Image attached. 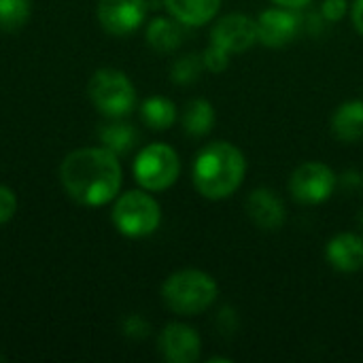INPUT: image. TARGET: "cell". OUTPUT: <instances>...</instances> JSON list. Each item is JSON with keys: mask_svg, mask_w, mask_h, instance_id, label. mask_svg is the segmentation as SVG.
Returning a JSON list of instances; mask_svg holds the SVG:
<instances>
[{"mask_svg": "<svg viewBox=\"0 0 363 363\" xmlns=\"http://www.w3.org/2000/svg\"><path fill=\"white\" fill-rule=\"evenodd\" d=\"M247 215L249 219L264 232L281 230L287 217L283 200L270 187H257L247 198Z\"/></svg>", "mask_w": 363, "mask_h": 363, "instance_id": "12", "label": "cell"}, {"mask_svg": "<svg viewBox=\"0 0 363 363\" xmlns=\"http://www.w3.org/2000/svg\"><path fill=\"white\" fill-rule=\"evenodd\" d=\"M219 296L215 279L202 270H179L162 285L164 304L181 317H194L206 313Z\"/></svg>", "mask_w": 363, "mask_h": 363, "instance_id": "3", "label": "cell"}, {"mask_svg": "<svg viewBox=\"0 0 363 363\" xmlns=\"http://www.w3.org/2000/svg\"><path fill=\"white\" fill-rule=\"evenodd\" d=\"M215 323H217V330H219L221 336H232V334H236V330H238V325H240V319H238L236 308L223 306V308L217 313Z\"/></svg>", "mask_w": 363, "mask_h": 363, "instance_id": "24", "label": "cell"}, {"mask_svg": "<svg viewBox=\"0 0 363 363\" xmlns=\"http://www.w3.org/2000/svg\"><path fill=\"white\" fill-rule=\"evenodd\" d=\"M32 13L30 0H0V28L15 32L26 26Z\"/></svg>", "mask_w": 363, "mask_h": 363, "instance_id": "20", "label": "cell"}, {"mask_svg": "<svg viewBox=\"0 0 363 363\" xmlns=\"http://www.w3.org/2000/svg\"><path fill=\"white\" fill-rule=\"evenodd\" d=\"M160 353L168 363H194L200 359V334L185 323H168L160 334Z\"/></svg>", "mask_w": 363, "mask_h": 363, "instance_id": "11", "label": "cell"}, {"mask_svg": "<svg viewBox=\"0 0 363 363\" xmlns=\"http://www.w3.org/2000/svg\"><path fill=\"white\" fill-rule=\"evenodd\" d=\"M147 43L160 53H172L183 43V23L170 17H155L147 26Z\"/></svg>", "mask_w": 363, "mask_h": 363, "instance_id": "16", "label": "cell"}, {"mask_svg": "<svg viewBox=\"0 0 363 363\" xmlns=\"http://www.w3.org/2000/svg\"><path fill=\"white\" fill-rule=\"evenodd\" d=\"M330 128L340 143H357L363 138V100L342 102L334 111Z\"/></svg>", "mask_w": 363, "mask_h": 363, "instance_id": "14", "label": "cell"}, {"mask_svg": "<svg viewBox=\"0 0 363 363\" xmlns=\"http://www.w3.org/2000/svg\"><path fill=\"white\" fill-rule=\"evenodd\" d=\"M121 330H123V334H125L128 338H132V340H143V338H147V336L151 334L149 321H147L145 317H140V315H130V317H125Z\"/></svg>", "mask_w": 363, "mask_h": 363, "instance_id": "23", "label": "cell"}, {"mask_svg": "<svg viewBox=\"0 0 363 363\" xmlns=\"http://www.w3.org/2000/svg\"><path fill=\"white\" fill-rule=\"evenodd\" d=\"M359 223H362V228H363V211L359 213Z\"/></svg>", "mask_w": 363, "mask_h": 363, "instance_id": "30", "label": "cell"}, {"mask_svg": "<svg viewBox=\"0 0 363 363\" xmlns=\"http://www.w3.org/2000/svg\"><path fill=\"white\" fill-rule=\"evenodd\" d=\"M66 194L83 206H104L121 189V164L106 147H83L68 153L60 166Z\"/></svg>", "mask_w": 363, "mask_h": 363, "instance_id": "1", "label": "cell"}, {"mask_svg": "<svg viewBox=\"0 0 363 363\" xmlns=\"http://www.w3.org/2000/svg\"><path fill=\"white\" fill-rule=\"evenodd\" d=\"M351 19L355 30L363 36V0H355V4L351 6Z\"/></svg>", "mask_w": 363, "mask_h": 363, "instance_id": "28", "label": "cell"}, {"mask_svg": "<svg viewBox=\"0 0 363 363\" xmlns=\"http://www.w3.org/2000/svg\"><path fill=\"white\" fill-rule=\"evenodd\" d=\"M255 21H257V43L270 49H281L289 45L302 28V19L298 17V13L287 6L266 9L259 13Z\"/></svg>", "mask_w": 363, "mask_h": 363, "instance_id": "8", "label": "cell"}, {"mask_svg": "<svg viewBox=\"0 0 363 363\" xmlns=\"http://www.w3.org/2000/svg\"><path fill=\"white\" fill-rule=\"evenodd\" d=\"M204 70H206V68H204L202 55H198V53H185V55H181V57L172 64V68H170V79H172V83H177V85H189V83L198 81L200 74H202Z\"/></svg>", "mask_w": 363, "mask_h": 363, "instance_id": "21", "label": "cell"}, {"mask_svg": "<svg viewBox=\"0 0 363 363\" xmlns=\"http://www.w3.org/2000/svg\"><path fill=\"white\" fill-rule=\"evenodd\" d=\"M183 130L191 138H202L215 128V108L208 100L196 98L185 104L183 117H181Z\"/></svg>", "mask_w": 363, "mask_h": 363, "instance_id": "17", "label": "cell"}, {"mask_svg": "<svg viewBox=\"0 0 363 363\" xmlns=\"http://www.w3.org/2000/svg\"><path fill=\"white\" fill-rule=\"evenodd\" d=\"M145 17L147 0H98V21L115 36L132 34L140 28Z\"/></svg>", "mask_w": 363, "mask_h": 363, "instance_id": "10", "label": "cell"}, {"mask_svg": "<svg viewBox=\"0 0 363 363\" xmlns=\"http://www.w3.org/2000/svg\"><path fill=\"white\" fill-rule=\"evenodd\" d=\"M98 136H100V143L102 147H106L108 151H113L115 155H123L128 151H132V147L136 145L138 140V132L132 123L128 121H111V123H104L100 130H98Z\"/></svg>", "mask_w": 363, "mask_h": 363, "instance_id": "18", "label": "cell"}, {"mask_svg": "<svg viewBox=\"0 0 363 363\" xmlns=\"http://www.w3.org/2000/svg\"><path fill=\"white\" fill-rule=\"evenodd\" d=\"M164 6L183 26L200 28L211 19H215L221 0H164Z\"/></svg>", "mask_w": 363, "mask_h": 363, "instance_id": "15", "label": "cell"}, {"mask_svg": "<svg viewBox=\"0 0 363 363\" xmlns=\"http://www.w3.org/2000/svg\"><path fill=\"white\" fill-rule=\"evenodd\" d=\"M202 62H204V68L206 70L219 74V72H223L230 66V53L225 49H221V47H217V45L211 43L204 49V53H202Z\"/></svg>", "mask_w": 363, "mask_h": 363, "instance_id": "22", "label": "cell"}, {"mask_svg": "<svg viewBox=\"0 0 363 363\" xmlns=\"http://www.w3.org/2000/svg\"><path fill=\"white\" fill-rule=\"evenodd\" d=\"M134 179L147 191H166L170 189L181 174L179 153L164 143L147 145L134 160Z\"/></svg>", "mask_w": 363, "mask_h": 363, "instance_id": "6", "label": "cell"}, {"mask_svg": "<svg viewBox=\"0 0 363 363\" xmlns=\"http://www.w3.org/2000/svg\"><path fill=\"white\" fill-rule=\"evenodd\" d=\"M111 219L128 238H145L151 236L162 223V208L157 200L147 194V189L125 191L115 200Z\"/></svg>", "mask_w": 363, "mask_h": 363, "instance_id": "4", "label": "cell"}, {"mask_svg": "<svg viewBox=\"0 0 363 363\" xmlns=\"http://www.w3.org/2000/svg\"><path fill=\"white\" fill-rule=\"evenodd\" d=\"M338 183H342V187L349 189V191H357V189L363 187V174L357 172V170H349V172L342 174V179Z\"/></svg>", "mask_w": 363, "mask_h": 363, "instance_id": "27", "label": "cell"}, {"mask_svg": "<svg viewBox=\"0 0 363 363\" xmlns=\"http://www.w3.org/2000/svg\"><path fill=\"white\" fill-rule=\"evenodd\" d=\"M325 257L332 268L345 274H353L363 270V238L353 232H340L336 234L328 247Z\"/></svg>", "mask_w": 363, "mask_h": 363, "instance_id": "13", "label": "cell"}, {"mask_svg": "<svg viewBox=\"0 0 363 363\" xmlns=\"http://www.w3.org/2000/svg\"><path fill=\"white\" fill-rule=\"evenodd\" d=\"M17 213V198L11 187L0 185V225L9 223Z\"/></svg>", "mask_w": 363, "mask_h": 363, "instance_id": "25", "label": "cell"}, {"mask_svg": "<svg viewBox=\"0 0 363 363\" xmlns=\"http://www.w3.org/2000/svg\"><path fill=\"white\" fill-rule=\"evenodd\" d=\"M270 2H274L277 6H287V9L300 11V9L308 6V4H311L313 0H270Z\"/></svg>", "mask_w": 363, "mask_h": 363, "instance_id": "29", "label": "cell"}, {"mask_svg": "<svg viewBox=\"0 0 363 363\" xmlns=\"http://www.w3.org/2000/svg\"><path fill=\"white\" fill-rule=\"evenodd\" d=\"M91 104L111 119H121L136 106V89L125 72L117 68H102L94 72L87 85Z\"/></svg>", "mask_w": 363, "mask_h": 363, "instance_id": "5", "label": "cell"}, {"mask_svg": "<svg viewBox=\"0 0 363 363\" xmlns=\"http://www.w3.org/2000/svg\"><path fill=\"white\" fill-rule=\"evenodd\" d=\"M211 43L232 53H242L257 43V21L242 13L221 17L211 30Z\"/></svg>", "mask_w": 363, "mask_h": 363, "instance_id": "9", "label": "cell"}, {"mask_svg": "<svg viewBox=\"0 0 363 363\" xmlns=\"http://www.w3.org/2000/svg\"><path fill=\"white\" fill-rule=\"evenodd\" d=\"M347 11H349L347 0H323V4H321V15H323V19H325V21H332V23L340 21V19L347 15Z\"/></svg>", "mask_w": 363, "mask_h": 363, "instance_id": "26", "label": "cell"}, {"mask_svg": "<svg viewBox=\"0 0 363 363\" xmlns=\"http://www.w3.org/2000/svg\"><path fill=\"white\" fill-rule=\"evenodd\" d=\"M140 117L145 121V125H149L151 130L164 132L170 130L177 121V106L172 100L164 98V96H151L143 102L140 106Z\"/></svg>", "mask_w": 363, "mask_h": 363, "instance_id": "19", "label": "cell"}, {"mask_svg": "<svg viewBox=\"0 0 363 363\" xmlns=\"http://www.w3.org/2000/svg\"><path fill=\"white\" fill-rule=\"evenodd\" d=\"M338 185L336 172L323 162H304L289 177V194L296 202L315 206L332 198Z\"/></svg>", "mask_w": 363, "mask_h": 363, "instance_id": "7", "label": "cell"}, {"mask_svg": "<svg viewBox=\"0 0 363 363\" xmlns=\"http://www.w3.org/2000/svg\"><path fill=\"white\" fill-rule=\"evenodd\" d=\"M247 174L245 153L228 143L215 140L202 147L194 160L191 179L198 194L206 200H225L238 191Z\"/></svg>", "mask_w": 363, "mask_h": 363, "instance_id": "2", "label": "cell"}]
</instances>
